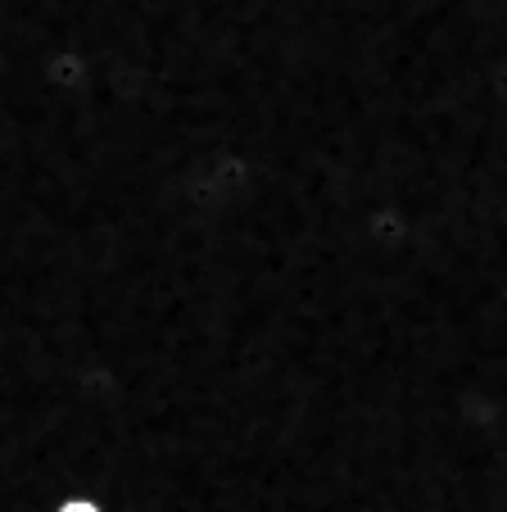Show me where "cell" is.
<instances>
[{"label":"cell","mask_w":507,"mask_h":512,"mask_svg":"<svg viewBox=\"0 0 507 512\" xmlns=\"http://www.w3.org/2000/svg\"><path fill=\"white\" fill-rule=\"evenodd\" d=\"M55 512H105V503L91 499V494H73V499H59Z\"/></svg>","instance_id":"obj_1"}]
</instances>
